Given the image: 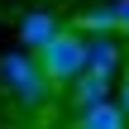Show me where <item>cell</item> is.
Wrapping results in <instances>:
<instances>
[{"instance_id":"6da1fadb","label":"cell","mask_w":129,"mask_h":129,"mask_svg":"<svg viewBox=\"0 0 129 129\" xmlns=\"http://www.w3.org/2000/svg\"><path fill=\"white\" fill-rule=\"evenodd\" d=\"M34 57L53 86H72V77L86 72V38H81V29H57L43 48H34Z\"/></svg>"},{"instance_id":"7a4b0ae2","label":"cell","mask_w":129,"mask_h":129,"mask_svg":"<svg viewBox=\"0 0 129 129\" xmlns=\"http://www.w3.org/2000/svg\"><path fill=\"white\" fill-rule=\"evenodd\" d=\"M0 81L14 91L19 105H43L53 96V81L43 77V67H38L34 53H5L0 57Z\"/></svg>"},{"instance_id":"52a82bcc","label":"cell","mask_w":129,"mask_h":129,"mask_svg":"<svg viewBox=\"0 0 129 129\" xmlns=\"http://www.w3.org/2000/svg\"><path fill=\"white\" fill-rule=\"evenodd\" d=\"M72 29H81V34H120V19H115V5H91V10H81Z\"/></svg>"},{"instance_id":"8992f818","label":"cell","mask_w":129,"mask_h":129,"mask_svg":"<svg viewBox=\"0 0 129 129\" xmlns=\"http://www.w3.org/2000/svg\"><path fill=\"white\" fill-rule=\"evenodd\" d=\"M77 129H129L120 101H96L86 110H77Z\"/></svg>"},{"instance_id":"3957f363","label":"cell","mask_w":129,"mask_h":129,"mask_svg":"<svg viewBox=\"0 0 129 129\" xmlns=\"http://www.w3.org/2000/svg\"><path fill=\"white\" fill-rule=\"evenodd\" d=\"M57 29H62V19H57L53 10H24V14H19V38H24L29 48H43Z\"/></svg>"},{"instance_id":"9c48e42d","label":"cell","mask_w":129,"mask_h":129,"mask_svg":"<svg viewBox=\"0 0 129 129\" xmlns=\"http://www.w3.org/2000/svg\"><path fill=\"white\" fill-rule=\"evenodd\" d=\"M120 110H124V120H129V72H124V81H120Z\"/></svg>"},{"instance_id":"277c9868","label":"cell","mask_w":129,"mask_h":129,"mask_svg":"<svg viewBox=\"0 0 129 129\" xmlns=\"http://www.w3.org/2000/svg\"><path fill=\"white\" fill-rule=\"evenodd\" d=\"M120 62H124V48H120L110 34H96V38H86V67H91V72H105V77H115V72H120Z\"/></svg>"},{"instance_id":"5b68a950","label":"cell","mask_w":129,"mask_h":129,"mask_svg":"<svg viewBox=\"0 0 129 129\" xmlns=\"http://www.w3.org/2000/svg\"><path fill=\"white\" fill-rule=\"evenodd\" d=\"M110 81L115 77H105V72H81V77H72V105L77 110H86V105H96V101H110Z\"/></svg>"},{"instance_id":"ba28073f","label":"cell","mask_w":129,"mask_h":129,"mask_svg":"<svg viewBox=\"0 0 129 129\" xmlns=\"http://www.w3.org/2000/svg\"><path fill=\"white\" fill-rule=\"evenodd\" d=\"M110 5H115V19H120V29L129 34V0H110Z\"/></svg>"}]
</instances>
